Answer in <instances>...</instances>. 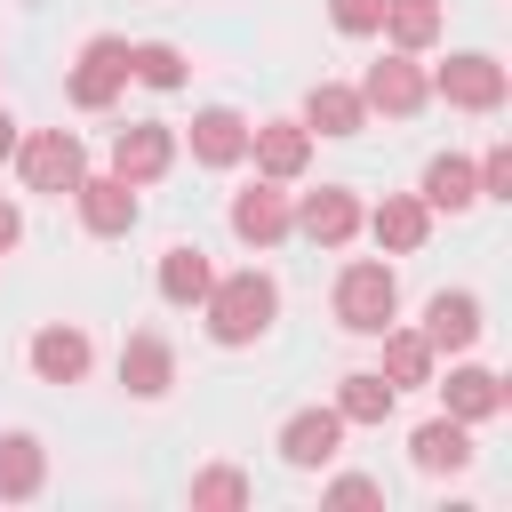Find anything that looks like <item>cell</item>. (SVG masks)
I'll list each match as a JSON object with an SVG mask.
<instances>
[{
  "label": "cell",
  "mask_w": 512,
  "mask_h": 512,
  "mask_svg": "<svg viewBox=\"0 0 512 512\" xmlns=\"http://www.w3.org/2000/svg\"><path fill=\"white\" fill-rule=\"evenodd\" d=\"M200 320H208V336L216 344H256V336H272V320H280V280L272 272H216V288L200 296Z\"/></svg>",
  "instance_id": "6da1fadb"
},
{
  "label": "cell",
  "mask_w": 512,
  "mask_h": 512,
  "mask_svg": "<svg viewBox=\"0 0 512 512\" xmlns=\"http://www.w3.org/2000/svg\"><path fill=\"white\" fill-rule=\"evenodd\" d=\"M336 320H344L352 336H376V328L400 320V280H392L384 256H352V264L336 272Z\"/></svg>",
  "instance_id": "7a4b0ae2"
},
{
  "label": "cell",
  "mask_w": 512,
  "mask_h": 512,
  "mask_svg": "<svg viewBox=\"0 0 512 512\" xmlns=\"http://www.w3.org/2000/svg\"><path fill=\"white\" fill-rule=\"evenodd\" d=\"M16 168H24L32 192L72 200V184L88 176V144H80L72 128H40V136H16Z\"/></svg>",
  "instance_id": "3957f363"
},
{
  "label": "cell",
  "mask_w": 512,
  "mask_h": 512,
  "mask_svg": "<svg viewBox=\"0 0 512 512\" xmlns=\"http://www.w3.org/2000/svg\"><path fill=\"white\" fill-rule=\"evenodd\" d=\"M64 96H72L80 112H104V104H120V96H128V40H120V32H96V40L80 48V64H72Z\"/></svg>",
  "instance_id": "277c9868"
},
{
  "label": "cell",
  "mask_w": 512,
  "mask_h": 512,
  "mask_svg": "<svg viewBox=\"0 0 512 512\" xmlns=\"http://www.w3.org/2000/svg\"><path fill=\"white\" fill-rule=\"evenodd\" d=\"M360 104H368V112L408 120V112H424V104H432V72H424L408 48H384V56L368 64V80H360Z\"/></svg>",
  "instance_id": "5b68a950"
},
{
  "label": "cell",
  "mask_w": 512,
  "mask_h": 512,
  "mask_svg": "<svg viewBox=\"0 0 512 512\" xmlns=\"http://www.w3.org/2000/svg\"><path fill=\"white\" fill-rule=\"evenodd\" d=\"M288 232H296V192H288V184L256 176V184L232 192V240H248V248H280Z\"/></svg>",
  "instance_id": "8992f818"
},
{
  "label": "cell",
  "mask_w": 512,
  "mask_h": 512,
  "mask_svg": "<svg viewBox=\"0 0 512 512\" xmlns=\"http://www.w3.org/2000/svg\"><path fill=\"white\" fill-rule=\"evenodd\" d=\"M72 208H80V224H88L96 240H128L136 216H144V200H136L128 176H80V184H72Z\"/></svg>",
  "instance_id": "52a82bcc"
},
{
  "label": "cell",
  "mask_w": 512,
  "mask_h": 512,
  "mask_svg": "<svg viewBox=\"0 0 512 512\" xmlns=\"http://www.w3.org/2000/svg\"><path fill=\"white\" fill-rule=\"evenodd\" d=\"M432 96H448L456 112H496V104H504V64L480 56V48H464V56H448V64L432 72Z\"/></svg>",
  "instance_id": "ba28073f"
},
{
  "label": "cell",
  "mask_w": 512,
  "mask_h": 512,
  "mask_svg": "<svg viewBox=\"0 0 512 512\" xmlns=\"http://www.w3.org/2000/svg\"><path fill=\"white\" fill-rule=\"evenodd\" d=\"M168 160H176V128H168V120H128V128L112 136V176H128L136 192L160 184Z\"/></svg>",
  "instance_id": "9c48e42d"
},
{
  "label": "cell",
  "mask_w": 512,
  "mask_h": 512,
  "mask_svg": "<svg viewBox=\"0 0 512 512\" xmlns=\"http://www.w3.org/2000/svg\"><path fill=\"white\" fill-rule=\"evenodd\" d=\"M248 160H256V176L296 184L304 160H312V128H304V120H256V128H248Z\"/></svg>",
  "instance_id": "30bf717a"
},
{
  "label": "cell",
  "mask_w": 512,
  "mask_h": 512,
  "mask_svg": "<svg viewBox=\"0 0 512 512\" xmlns=\"http://www.w3.org/2000/svg\"><path fill=\"white\" fill-rule=\"evenodd\" d=\"M360 200H352V184H320V192H296V232L304 240H320V248H344L352 232H360Z\"/></svg>",
  "instance_id": "8fae6325"
},
{
  "label": "cell",
  "mask_w": 512,
  "mask_h": 512,
  "mask_svg": "<svg viewBox=\"0 0 512 512\" xmlns=\"http://www.w3.org/2000/svg\"><path fill=\"white\" fill-rule=\"evenodd\" d=\"M344 416L336 408H296L288 424H280V456L296 464V472H320V464H336V448H344Z\"/></svg>",
  "instance_id": "7c38bea8"
},
{
  "label": "cell",
  "mask_w": 512,
  "mask_h": 512,
  "mask_svg": "<svg viewBox=\"0 0 512 512\" xmlns=\"http://www.w3.org/2000/svg\"><path fill=\"white\" fill-rule=\"evenodd\" d=\"M24 352H32V376H40V384H80V376H88V360H96L88 328H72V320H48Z\"/></svg>",
  "instance_id": "4fadbf2b"
},
{
  "label": "cell",
  "mask_w": 512,
  "mask_h": 512,
  "mask_svg": "<svg viewBox=\"0 0 512 512\" xmlns=\"http://www.w3.org/2000/svg\"><path fill=\"white\" fill-rule=\"evenodd\" d=\"M432 352H472L480 344V296L472 288H440L432 304H424V328H416Z\"/></svg>",
  "instance_id": "5bb4252c"
},
{
  "label": "cell",
  "mask_w": 512,
  "mask_h": 512,
  "mask_svg": "<svg viewBox=\"0 0 512 512\" xmlns=\"http://www.w3.org/2000/svg\"><path fill=\"white\" fill-rule=\"evenodd\" d=\"M120 384H128L136 400H160V392L176 384V344H168L160 328H136V336L120 344Z\"/></svg>",
  "instance_id": "9a60e30c"
},
{
  "label": "cell",
  "mask_w": 512,
  "mask_h": 512,
  "mask_svg": "<svg viewBox=\"0 0 512 512\" xmlns=\"http://www.w3.org/2000/svg\"><path fill=\"white\" fill-rule=\"evenodd\" d=\"M360 224L376 232V248H384V256H416V248L432 240V208H424L416 192H392V200H384V208H368Z\"/></svg>",
  "instance_id": "2e32d148"
},
{
  "label": "cell",
  "mask_w": 512,
  "mask_h": 512,
  "mask_svg": "<svg viewBox=\"0 0 512 512\" xmlns=\"http://www.w3.org/2000/svg\"><path fill=\"white\" fill-rule=\"evenodd\" d=\"M440 400H448V416H456V424H488V416L504 408V376H496V368H480V360H456V368L440 376Z\"/></svg>",
  "instance_id": "e0dca14e"
},
{
  "label": "cell",
  "mask_w": 512,
  "mask_h": 512,
  "mask_svg": "<svg viewBox=\"0 0 512 512\" xmlns=\"http://www.w3.org/2000/svg\"><path fill=\"white\" fill-rule=\"evenodd\" d=\"M192 160H200V168L248 160V120H240L232 104H200V112H192Z\"/></svg>",
  "instance_id": "ac0fdd59"
},
{
  "label": "cell",
  "mask_w": 512,
  "mask_h": 512,
  "mask_svg": "<svg viewBox=\"0 0 512 512\" xmlns=\"http://www.w3.org/2000/svg\"><path fill=\"white\" fill-rule=\"evenodd\" d=\"M416 200H424V208H448V216L480 208V176H472V160H464V152H440V160H424V184H416Z\"/></svg>",
  "instance_id": "d6986e66"
},
{
  "label": "cell",
  "mask_w": 512,
  "mask_h": 512,
  "mask_svg": "<svg viewBox=\"0 0 512 512\" xmlns=\"http://www.w3.org/2000/svg\"><path fill=\"white\" fill-rule=\"evenodd\" d=\"M376 344H384V368H376V376H384L392 392H408V384H432L440 352H432L416 328H400V320H392V328H376Z\"/></svg>",
  "instance_id": "ffe728a7"
},
{
  "label": "cell",
  "mask_w": 512,
  "mask_h": 512,
  "mask_svg": "<svg viewBox=\"0 0 512 512\" xmlns=\"http://www.w3.org/2000/svg\"><path fill=\"white\" fill-rule=\"evenodd\" d=\"M304 128H312V136H360V128H368V104H360V88H344V80H320V88L304 96Z\"/></svg>",
  "instance_id": "44dd1931"
},
{
  "label": "cell",
  "mask_w": 512,
  "mask_h": 512,
  "mask_svg": "<svg viewBox=\"0 0 512 512\" xmlns=\"http://www.w3.org/2000/svg\"><path fill=\"white\" fill-rule=\"evenodd\" d=\"M408 456H416V472H464V464H472V424L432 416V424H416Z\"/></svg>",
  "instance_id": "7402d4cb"
},
{
  "label": "cell",
  "mask_w": 512,
  "mask_h": 512,
  "mask_svg": "<svg viewBox=\"0 0 512 512\" xmlns=\"http://www.w3.org/2000/svg\"><path fill=\"white\" fill-rule=\"evenodd\" d=\"M208 288H216V264H208V248L176 240V248L160 256V296H168V304H200Z\"/></svg>",
  "instance_id": "603a6c76"
},
{
  "label": "cell",
  "mask_w": 512,
  "mask_h": 512,
  "mask_svg": "<svg viewBox=\"0 0 512 512\" xmlns=\"http://www.w3.org/2000/svg\"><path fill=\"white\" fill-rule=\"evenodd\" d=\"M440 24H448L440 0H384V24H376V32H384L392 48H408V56H424V48L440 40Z\"/></svg>",
  "instance_id": "cb8c5ba5"
},
{
  "label": "cell",
  "mask_w": 512,
  "mask_h": 512,
  "mask_svg": "<svg viewBox=\"0 0 512 512\" xmlns=\"http://www.w3.org/2000/svg\"><path fill=\"white\" fill-rule=\"evenodd\" d=\"M392 408H400V392H392L376 368H352V376L336 384V416H344V424H384Z\"/></svg>",
  "instance_id": "d4e9b609"
},
{
  "label": "cell",
  "mask_w": 512,
  "mask_h": 512,
  "mask_svg": "<svg viewBox=\"0 0 512 512\" xmlns=\"http://www.w3.org/2000/svg\"><path fill=\"white\" fill-rule=\"evenodd\" d=\"M40 472H48L40 440H32V432H0V496H32Z\"/></svg>",
  "instance_id": "484cf974"
},
{
  "label": "cell",
  "mask_w": 512,
  "mask_h": 512,
  "mask_svg": "<svg viewBox=\"0 0 512 512\" xmlns=\"http://www.w3.org/2000/svg\"><path fill=\"white\" fill-rule=\"evenodd\" d=\"M256 488H248V472L240 464H208V472H192V512H240Z\"/></svg>",
  "instance_id": "4316f807"
},
{
  "label": "cell",
  "mask_w": 512,
  "mask_h": 512,
  "mask_svg": "<svg viewBox=\"0 0 512 512\" xmlns=\"http://www.w3.org/2000/svg\"><path fill=\"white\" fill-rule=\"evenodd\" d=\"M128 80H144V88H184V48H176V40H136V48H128Z\"/></svg>",
  "instance_id": "83f0119b"
},
{
  "label": "cell",
  "mask_w": 512,
  "mask_h": 512,
  "mask_svg": "<svg viewBox=\"0 0 512 512\" xmlns=\"http://www.w3.org/2000/svg\"><path fill=\"white\" fill-rule=\"evenodd\" d=\"M472 176H480V200H504V192H512V152L488 144V152L472 160Z\"/></svg>",
  "instance_id": "f1b7e54d"
},
{
  "label": "cell",
  "mask_w": 512,
  "mask_h": 512,
  "mask_svg": "<svg viewBox=\"0 0 512 512\" xmlns=\"http://www.w3.org/2000/svg\"><path fill=\"white\" fill-rule=\"evenodd\" d=\"M328 504H344V512H352V504H384V480H368V472H336V480H328Z\"/></svg>",
  "instance_id": "f546056e"
},
{
  "label": "cell",
  "mask_w": 512,
  "mask_h": 512,
  "mask_svg": "<svg viewBox=\"0 0 512 512\" xmlns=\"http://www.w3.org/2000/svg\"><path fill=\"white\" fill-rule=\"evenodd\" d=\"M328 16H336V32H376L384 0H328Z\"/></svg>",
  "instance_id": "4dcf8cb0"
},
{
  "label": "cell",
  "mask_w": 512,
  "mask_h": 512,
  "mask_svg": "<svg viewBox=\"0 0 512 512\" xmlns=\"http://www.w3.org/2000/svg\"><path fill=\"white\" fill-rule=\"evenodd\" d=\"M16 240H24V208H16V200H0V256H8Z\"/></svg>",
  "instance_id": "1f68e13d"
},
{
  "label": "cell",
  "mask_w": 512,
  "mask_h": 512,
  "mask_svg": "<svg viewBox=\"0 0 512 512\" xmlns=\"http://www.w3.org/2000/svg\"><path fill=\"white\" fill-rule=\"evenodd\" d=\"M8 152H16V112L0 104V160H8Z\"/></svg>",
  "instance_id": "d6a6232c"
}]
</instances>
